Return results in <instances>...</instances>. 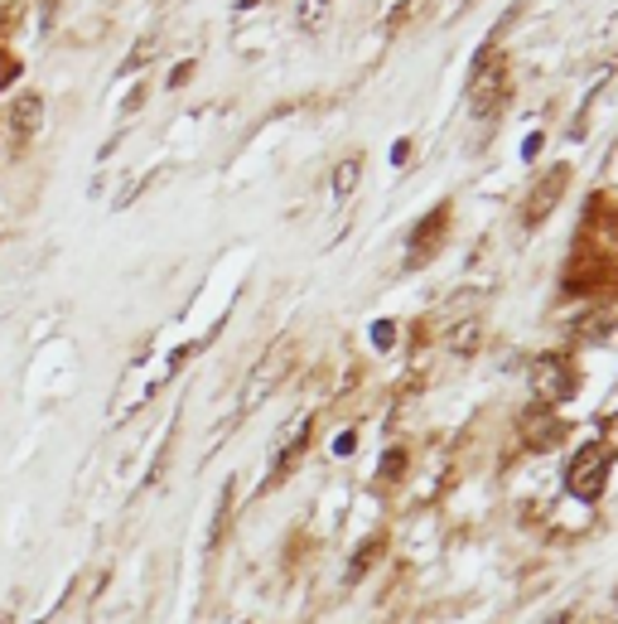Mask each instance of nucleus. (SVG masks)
I'll list each match as a JSON object with an SVG mask.
<instances>
[{"label": "nucleus", "mask_w": 618, "mask_h": 624, "mask_svg": "<svg viewBox=\"0 0 618 624\" xmlns=\"http://www.w3.org/2000/svg\"><path fill=\"white\" fill-rule=\"evenodd\" d=\"M469 107H474L478 121H493L508 107V69L493 59V49H483L474 73H469Z\"/></svg>", "instance_id": "f257e3e1"}, {"label": "nucleus", "mask_w": 618, "mask_h": 624, "mask_svg": "<svg viewBox=\"0 0 618 624\" xmlns=\"http://www.w3.org/2000/svg\"><path fill=\"white\" fill-rule=\"evenodd\" d=\"M604 475H609V445L594 441L570 460V489L580 499H599L604 494Z\"/></svg>", "instance_id": "f03ea898"}, {"label": "nucleus", "mask_w": 618, "mask_h": 624, "mask_svg": "<svg viewBox=\"0 0 618 624\" xmlns=\"http://www.w3.org/2000/svg\"><path fill=\"white\" fill-rule=\"evenodd\" d=\"M532 387L546 397V403H560V397L575 393V368L560 359V353H546V359L532 363Z\"/></svg>", "instance_id": "7ed1b4c3"}, {"label": "nucleus", "mask_w": 618, "mask_h": 624, "mask_svg": "<svg viewBox=\"0 0 618 624\" xmlns=\"http://www.w3.org/2000/svg\"><path fill=\"white\" fill-rule=\"evenodd\" d=\"M39 121H44V103H39V93H20L15 103H10V111H5L10 146H29V141H35V131H39Z\"/></svg>", "instance_id": "20e7f679"}, {"label": "nucleus", "mask_w": 618, "mask_h": 624, "mask_svg": "<svg viewBox=\"0 0 618 624\" xmlns=\"http://www.w3.org/2000/svg\"><path fill=\"white\" fill-rule=\"evenodd\" d=\"M566 184H570V170H566V165H550L546 180L532 189V199H526V223H542L550 208H556V199L566 194Z\"/></svg>", "instance_id": "39448f33"}, {"label": "nucleus", "mask_w": 618, "mask_h": 624, "mask_svg": "<svg viewBox=\"0 0 618 624\" xmlns=\"http://www.w3.org/2000/svg\"><path fill=\"white\" fill-rule=\"evenodd\" d=\"M445 223H449V208L440 204L431 214V223H421V228L411 232V248H407V266H421V262H431L435 257V248H440V232H445Z\"/></svg>", "instance_id": "423d86ee"}, {"label": "nucleus", "mask_w": 618, "mask_h": 624, "mask_svg": "<svg viewBox=\"0 0 618 624\" xmlns=\"http://www.w3.org/2000/svg\"><path fill=\"white\" fill-rule=\"evenodd\" d=\"M522 431H526V445H536V451H550V445L560 441V421L546 417V411H532V417L522 421Z\"/></svg>", "instance_id": "0eeeda50"}, {"label": "nucleus", "mask_w": 618, "mask_h": 624, "mask_svg": "<svg viewBox=\"0 0 618 624\" xmlns=\"http://www.w3.org/2000/svg\"><path fill=\"white\" fill-rule=\"evenodd\" d=\"M358 180H363V155H348V160L334 170V194L348 199L358 189Z\"/></svg>", "instance_id": "6e6552de"}, {"label": "nucleus", "mask_w": 618, "mask_h": 624, "mask_svg": "<svg viewBox=\"0 0 618 624\" xmlns=\"http://www.w3.org/2000/svg\"><path fill=\"white\" fill-rule=\"evenodd\" d=\"M324 10H329V0H300V25H305V29H319Z\"/></svg>", "instance_id": "1a4fd4ad"}, {"label": "nucleus", "mask_w": 618, "mask_h": 624, "mask_svg": "<svg viewBox=\"0 0 618 624\" xmlns=\"http://www.w3.org/2000/svg\"><path fill=\"white\" fill-rule=\"evenodd\" d=\"M15 20H20V5H0V44H5V35L15 29Z\"/></svg>", "instance_id": "9d476101"}, {"label": "nucleus", "mask_w": 618, "mask_h": 624, "mask_svg": "<svg viewBox=\"0 0 618 624\" xmlns=\"http://www.w3.org/2000/svg\"><path fill=\"white\" fill-rule=\"evenodd\" d=\"M373 339L381 344V349H387V344H391V339H397V325H377V329H373Z\"/></svg>", "instance_id": "9b49d317"}, {"label": "nucleus", "mask_w": 618, "mask_h": 624, "mask_svg": "<svg viewBox=\"0 0 618 624\" xmlns=\"http://www.w3.org/2000/svg\"><path fill=\"white\" fill-rule=\"evenodd\" d=\"M189 73H194V63H179V69L170 73V87H179V83H189Z\"/></svg>", "instance_id": "f8f14e48"}, {"label": "nucleus", "mask_w": 618, "mask_h": 624, "mask_svg": "<svg viewBox=\"0 0 618 624\" xmlns=\"http://www.w3.org/2000/svg\"><path fill=\"white\" fill-rule=\"evenodd\" d=\"M256 5V0H238V10H252Z\"/></svg>", "instance_id": "ddd939ff"}, {"label": "nucleus", "mask_w": 618, "mask_h": 624, "mask_svg": "<svg viewBox=\"0 0 618 624\" xmlns=\"http://www.w3.org/2000/svg\"><path fill=\"white\" fill-rule=\"evenodd\" d=\"M0 624H10V615H0Z\"/></svg>", "instance_id": "4468645a"}, {"label": "nucleus", "mask_w": 618, "mask_h": 624, "mask_svg": "<svg viewBox=\"0 0 618 624\" xmlns=\"http://www.w3.org/2000/svg\"><path fill=\"white\" fill-rule=\"evenodd\" d=\"M35 624H39V620H35Z\"/></svg>", "instance_id": "2eb2a0df"}]
</instances>
